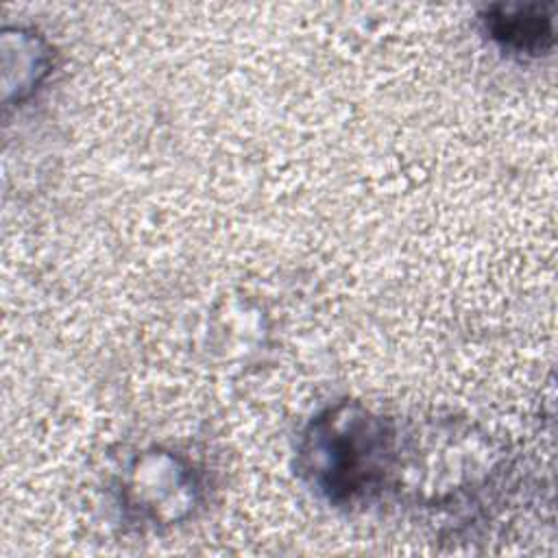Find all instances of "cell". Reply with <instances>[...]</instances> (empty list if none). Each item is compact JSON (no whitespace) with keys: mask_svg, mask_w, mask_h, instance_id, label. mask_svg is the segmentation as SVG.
Returning a JSON list of instances; mask_svg holds the SVG:
<instances>
[{"mask_svg":"<svg viewBox=\"0 0 558 558\" xmlns=\"http://www.w3.org/2000/svg\"><path fill=\"white\" fill-rule=\"evenodd\" d=\"M399 436L395 418L344 399L310 418L296 464L307 486L329 506H366L392 493Z\"/></svg>","mask_w":558,"mask_h":558,"instance_id":"obj_1","label":"cell"},{"mask_svg":"<svg viewBox=\"0 0 558 558\" xmlns=\"http://www.w3.org/2000/svg\"><path fill=\"white\" fill-rule=\"evenodd\" d=\"M495 466L490 440L458 418L401 429L392 493L423 506L456 504L480 490Z\"/></svg>","mask_w":558,"mask_h":558,"instance_id":"obj_2","label":"cell"},{"mask_svg":"<svg viewBox=\"0 0 558 558\" xmlns=\"http://www.w3.org/2000/svg\"><path fill=\"white\" fill-rule=\"evenodd\" d=\"M124 508L150 525L181 523L201 504V482L194 466L166 449L142 451L122 482Z\"/></svg>","mask_w":558,"mask_h":558,"instance_id":"obj_3","label":"cell"},{"mask_svg":"<svg viewBox=\"0 0 558 558\" xmlns=\"http://www.w3.org/2000/svg\"><path fill=\"white\" fill-rule=\"evenodd\" d=\"M484 33L506 52L541 57L554 48V15L543 4H490L480 13Z\"/></svg>","mask_w":558,"mask_h":558,"instance_id":"obj_4","label":"cell"}]
</instances>
